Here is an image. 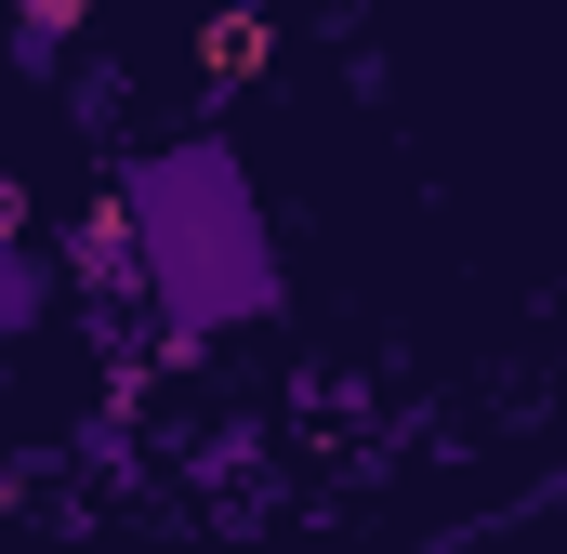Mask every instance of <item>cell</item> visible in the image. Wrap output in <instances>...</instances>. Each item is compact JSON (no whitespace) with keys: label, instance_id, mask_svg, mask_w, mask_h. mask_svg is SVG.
Instances as JSON below:
<instances>
[{"label":"cell","instance_id":"2","mask_svg":"<svg viewBox=\"0 0 567 554\" xmlns=\"http://www.w3.org/2000/svg\"><path fill=\"white\" fill-rule=\"evenodd\" d=\"M66 265H80V290L106 304V290H158V265H145V225L133 198H93L80 225H66Z\"/></svg>","mask_w":567,"mask_h":554},{"label":"cell","instance_id":"4","mask_svg":"<svg viewBox=\"0 0 567 554\" xmlns=\"http://www.w3.org/2000/svg\"><path fill=\"white\" fill-rule=\"evenodd\" d=\"M80 13H93V0H27V13H13V53H27V66H53Z\"/></svg>","mask_w":567,"mask_h":554},{"label":"cell","instance_id":"1","mask_svg":"<svg viewBox=\"0 0 567 554\" xmlns=\"http://www.w3.org/2000/svg\"><path fill=\"white\" fill-rule=\"evenodd\" d=\"M120 198H133V225H145V265H158V304H172L185 343L238 330V317L278 290L265 212H251V185H238L225 145H172V158H145Z\"/></svg>","mask_w":567,"mask_h":554},{"label":"cell","instance_id":"3","mask_svg":"<svg viewBox=\"0 0 567 554\" xmlns=\"http://www.w3.org/2000/svg\"><path fill=\"white\" fill-rule=\"evenodd\" d=\"M40 317H53V265H40V252H0V330L27 343Z\"/></svg>","mask_w":567,"mask_h":554}]
</instances>
